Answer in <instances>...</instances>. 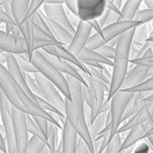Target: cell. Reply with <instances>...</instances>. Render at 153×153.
I'll use <instances>...</instances> for the list:
<instances>
[{"label":"cell","instance_id":"cell-22","mask_svg":"<svg viewBox=\"0 0 153 153\" xmlns=\"http://www.w3.org/2000/svg\"><path fill=\"white\" fill-rule=\"evenodd\" d=\"M30 27L33 30V51H40L45 47L61 45V43L53 36L49 35L45 30L39 28L38 26L30 23ZM63 45V44H62Z\"/></svg>","mask_w":153,"mask_h":153},{"label":"cell","instance_id":"cell-17","mask_svg":"<svg viewBox=\"0 0 153 153\" xmlns=\"http://www.w3.org/2000/svg\"><path fill=\"white\" fill-rule=\"evenodd\" d=\"M140 24L143 23H140V22L135 21V20H133V21H115L113 23H110L103 27L102 36L107 44L111 40L117 39L124 33L128 32V30H132V28L137 27Z\"/></svg>","mask_w":153,"mask_h":153},{"label":"cell","instance_id":"cell-23","mask_svg":"<svg viewBox=\"0 0 153 153\" xmlns=\"http://www.w3.org/2000/svg\"><path fill=\"white\" fill-rule=\"evenodd\" d=\"M149 78V69L145 68L143 66L134 65L133 68L128 70L126 78L123 82V85L120 90L128 89V88H132L134 86L138 85L140 83L144 82L146 79Z\"/></svg>","mask_w":153,"mask_h":153},{"label":"cell","instance_id":"cell-39","mask_svg":"<svg viewBox=\"0 0 153 153\" xmlns=\"http://www.w3.org/2000/svg\"><path fill=\"white\" fill-rule=\"evenodd\" d=\"M46 0H30V10H28V20L32 17L34 14H36L39 10L41 9V7L45 4Z\"/></svg>","mask_w":153,"mask_h":153},{"label":"cell","instance_id":"cell-41","mask_svg":"<svg viewBox=\"0 0 153 153\" xmlns=\"http://www.w3.org/2000/svg\"><path fill=\"white\" fill-rule=\"evenodd\" d=\"M151 147L149 143L147 142H140L137 144V146L133 148V153H150Z\"/></svg>","mask_w":153,"mask_h":153},{"label":"cell","instance_id":"cell-47","mask_svg":"<svg viewBox=\"0 0 153 153\" xmlns=\"http://www.w3.org/2000/svg\"><path fill=\"white\" fill-rule=\"evenodd\" d=\"M46 4H64L65 5V0H46Z\"/></svg>","mask_w":153,"mask_h":153},{"label":"cell","instance_id":"cell-30","mask_svg":"<svg viewBox=\"0 0 153 153\" xmlns=\"http://www.w3.org/2000/svg\"><path fill=\"white\" fill-rule=\"evenodd\" d=\"M125 92H130V94H137V92H153V76L146 79L144 82L140 83L138 85L134 86L132 88L128 89H123Z\"/></svg>","mask_w":153,"mask_h":153},{"label":"cell","instance_id":"cell-2","mask_svg":"<svg viewBox=\"0 0 153 153\" xmlns=\"http://www.w3.org/2000/svg\"><path fill=\"white\" fill-rule=\"evenodd\" d=\"M70 90V100L65 99V117L72 128L76 130L89 147L91 153H94V140L89 133V128L85 117V101L83 97V85L80 81L70 76H65Z\"/></svg>","mask_w":153,"mask_h":153},{"label":"cell","instance_id":"cell-27","mask_svg":"<svg viewBox=\"0 0 153 153\" xmlns=\"http://www.w3.org/2000/svg\"><path fill=\"white\" fill-rule=\"evenodd\" d=\"M106 115H107V112L101 113V114L92 122L91 125L88 127L89 128V133H90V136H91L92 140H96L99 134H100V132L105 128V125H106Z\"/></svg>","mask_w":153,"mask_h":153},{"label":"cell","instance_id":"cell-45","mask_svg":"<svg viewBox=\"0 0 153 153\" xmlns=\"http://www.w3.org/2000/svg\"><path fill=\"white\" fill-rule=\"evenodd\" d=\"M65 5L67 7V9L71 12L74 15L76 16V0H65Z\"/></svg>","mask_w":153,"mask_h":153},{"label":"cell","instance_id":"cell-44","mask_svg":"<svg viewBox=\"0 0 153 153\" xmlns=\"http://www.w3.org/2000/svg\"><path fill=\"white\" fill-rule=\"evenodd\" d=\"M88 24H89V25H90V27H91L92 30H94V32L97 33V34H99V35H102L103 27L100 25V23H99L98 19L90 20V21H88Z\"/></svg>","mask_w":153,"mask_h":153},{"label":"cell","instance_id":"cell-19","mask_svg":"<svg viewBox=\"0 0 153 153\" xmlns=\"http://www.w3.org/2000/svg\"><path fill=\"white\" fill-rule=\"evenodd\" d=\"M43 53H44V51H43ZM44 55H45V57L47 58V60H48L59 71H61L64 76H72V78H74V79H76L78 81L81 82L82 85H84V86L87 85L83 74H82V71L78 69L76 66L68 63V62L64 61V60H61L57 57L48 55V53H44Z\"/></svg>","mask_w":153,"mask_h":153},{"label":"cell","instance_id":"cell-60","mask_svg":"<svg viewBox=\"0 0 153 153\" xmlns=\"http://www.w3.org/2000/svg\"><path fill=\"white\" fill-rule=\"evenodd\" d=\"M0 53H3V51H0Z\"/></svg>","mask_w":153,"mask_h":153},{"label":"cell","instance_id":"cell-6","mask_svg":"<svg viewBox=\"0 0 153 153\" xmlns=\"http://www.w3.org/2000/svg\"><path fill=\"white\" fill-rule=\"evenodd\" d=\"M84 79L86 81L87 85H83V97L85 104L91 110V124L99 115L101 114V110H102V106L105 102V94H108L107 89L103 85H101L99 82L92 78L89 74H83ZM90 124V125H91ZM89 125V126H90ZM88 126V127H89Z\"/></svg>","mask_w":153,"mask_h":153},{"label":"cell","instance_id":"cell-21","mask_svg":"<svg viewBox=\"0 0 153 153\" xmlns=\"http://www.w3.org/2000/svg\"><path fill=\"white\" fill-rule=\"evenodd\" d=\"M79 135L76 130L70 126L67 120L62 124V153H76Z\"/></svg>","mask_w":153,"mask_h":153},{"label":"cell","instance_id":"cell-10","mask_svg":"<svg viewBox=\"0 0 153 153\" xmlns=\"http://www.w3.org/2000/svg\"><path fill=\"white\" fill-rule=\"evenodd\" d=\"M108 0H76V17L82 21L99 19L105 13Z\"/></svg>","mask_w":153,"mask_h":153},{"label":"cell","instance_id":"cell-13","mask_svg":"<svg viewBox=\"0 0 153 153\" xmlns=\"http://www.w3.org/2000/svg\"><path fill=\"white\" fill-rule=\"evenodd\" d=\"M91 32L92 28L90 27L88 22L80 20L76 27V33L74 35L72 41L67 46V48L74 56L78 57L82 53V51L86 47V44H87L88 40H89L90 36H91Z\"/></svg>","mask_w":153,"mask_h":153},{"label":"cell","instance_id":"cell-42","mask_svg":"<svg viewBox=\"0 0 153 153\" xmlns=\"http://www.w3.org/2000/svg\"><path fill=\"white\" fill-rule=\"evenodd\" d=\"M76 153H91L89 147L87 146V144L81 137L78 138V146H76Z\"/></svg>","mask_w":153,"mask_h":153},{"label":"cell","instance_id":"cell-4","mask_svg":"<svg viewBox=\"0 0 153 153\" xmlns=\"http://www.w3.org/2000/svg\"><path fill=\"white\" fill-rule=\"evenodd\" d=\"M30 61L37 68L39 74L51 81L60 90L66 100H70V90L66 76L57 69L45 57L42 51H35L30 57Z\"/></svg>","mask_w":153,"mask_h":153},{"label":"cell","instance_id":"cell-32","mask_svg":"<svg viewBox=\"0 0 153 153\" xmlns=\"http://www.w3.org/2000/svg\"><path fill=\"white\" fill-rule=\"evenodd\" d=\"M45 147H46L45 143H43L42 140L35 137V136H32V137L30 138L27 148H26L24 153H42L43 149H44Z\"/></svg>","mask_w":153,"mask_h":153},{"label":"cell","instance_id":"cell-33","mask_svg":"<svg viewBox=\"0 0 153 153\" xmlns=\"http://www.w3.org/2000/svg\"><path fill=\"white\" fill-rule=\"evenodd\" d=\"M105 44H106V42H105L102 35L94 33V35L90 36L89 40H88L87 44H86V48L91 49V51H98L100 47H102Z\"/></svg>","mask_w":153,"mask_h":153},{"label":"cell","instance_id":"cell-43","mask_svg":"<svg viewBox=\"0 0 153 153\" xmlns=\"http://www.w3.org/2000/svg\"><path fill=\"white\" fill-rule=\"evenodd\" d=\"M0 22H2V23H11V24L15 23L13 17L5 13L2 9H0Z\"/></svg>","mask_w":153,"mask_h":153},{"label":"cell","instance_id":"cell-51","mask_svg":"<svg viewBox=\"0 0 153 153\" xmlns=\"http://www.w3.org/2000/svg\"><path fill=\"white\" fill-rule=\"evenodd\" d=\"M145 102H147V103H153V94H151L149 97H147V98L145 99Z\"/></svg>","mask_w":153,"mask_h":153},{"label":"cell","instance_id":"cell-5","mask_svg":"<svg viewBox=\"0 0 153 153\" xmlns=\"http://www.w3.org/2000/svg\"><path fill=\"white\" fill-rule=\"evenodd\" d=\"M30 5V0H11L12 17H13L16 25L21 32L22 37L25 40V44L27 46L28 51V58L30 60L34 51H33V30L27 17Z\"/></svg>","mask_w":153,"mask_h":153},{"label":"cell","instance_id":"cell-31","mask_svg":"<svg viewBox=\"0 0 153 153\" xmlns=\"http://www.w3.org/2000/svg\"><path fill=\"white\" fill-rule=\"evenodd\" d=\"M26 124H27V129L28 132L32 134V136L39 138L40 140H42L43 143H45L46 145V137L44 136L43 132L40 130V128L38 127V125L36 124V122L34 121L32 115H27L26 114Z\"/></svg>","mask_w":153,"mask_h":153},{"label":"cell","instance_id":"cell-14","mask_svg":"<svg viewBox=\"0 0 153 153\" xmlns=\"http://www.w3.org/2000/svg\"><path fill=\"white\" fill-rule=\"evenodd\" d=\"M44 53H48L51 56H53V57H57L61 60H64V61L68 62V63L72 64L74 66H76L79 70H81L83 74H89L87 69V66L84 63H82L79 60V58L74 56L69 49L67 48L66 45H55V46H48L45 47V48L41 49Z\"/></svg>","mask_w":153,"mask_h":153},{"label":"cell","instance_id":"cell-48","mask_svg":"<svg viewBox=\"0 0 153 153\" xmlns=\"http://www.w3.org/2000/svg\"><path fill=\"white\" fill-rule=\"evenodd\" d=\"M147 9H153V0H143Z\"/></svg>","mask_w":153,"mask_h":153},{"label":"cell","instance_id":"cell-11","mask_svg":"<svg viewBox=\"0 0 153 153\" xmlns=\"http://www.w3.org/2000/svg\"><path fill=\"white\" fill-rule=\"evenodd\" d=\"M14 122V134L16 140V153H24L30 142V132L26 124V114L18 109H12Z\"/></svg>","mask_w":153,"mask_h":153},{"label":"cell","instance_id":"cell-28","mask_svg":"<svg viewBox=\"0 0 153 153\" xmlns=\"http://www.w3.org/2000/svg\"><path fill=\"white\" fill-rule=\"evenodd\" d=\"M16 60L17 63L19 65V67L21 68V70L25 74H35L38 72L37 68L34 66V64L32 63V61L30 60V58L27 57V55L24 53H20V55H16Z\"/></svg>","mask_w":153,"mask_h":153},{"label":"cell","instance_id":"cell-9","mask_svg":"<svg viewBox=\"0 0 153 153\" xmlns=\"http://www.w3.org/2000/svg\"><path fill=\"white\" fill-rule=\"evenodd\" d=\"M13 106L1 92L0 96V117L4 130V140L7 144V153H16V140L14 134V122L12 114Z\"/></svg>","mask_w":153,"mask_h":153},{"label":"cell","instance_id":"cell-59","mask_svg":"<svg viewBox=\"0 0 153 153\" xmlns=\"http://www.w3.org/2000/svg\"><path fill=\"white\" fill-rule=\"evenodd\" d=\"M110 1H114V0H110ZM113 3H114V2H113Z\"/></svg>","mask_w":153,"mask_h":153},{"label":"cell","instance_id":"cell-35","mask_svg":"<svg viewBox=\"0 0 153 153\" xmlns=\"http://www.w3.org/2000/svg\"><path fill=\"white\" fill-rule=\"evenodd\" d=\"M134 20L140 23H147L149 21H153V9H144L140 10V11L136 13Z\"/></svg>","mask_w":153,"mask_h":153},{"label":"cell","instance_id":"cell-36","mask_svg":"<svg viewBox=\"0 0 153 153\" xmlns=\"http://www.w3.org/2000/svg\"><path fill=\"white\" fill-rule=\"evenodd\" d=\"M130 63L133 64V65L143 66V67L148 68V69H153V55L140 58H134V59L130 60Z\"/></svg>","mask_w":153,"mask_h":153},{"label":"cell","instance_id":"cell-38","mask_svg":"<svg viewBox=\"0 0 153 153\" xmlns=\"http://www.w3.org/2000/svg\"><path fill=\"white\" fill-rule=\"evenodd\" d=\"M97 51L100 53L103 57L107 58V59L112 61L113 58H114V55H115V47H112L108 44H105V45H103L102 47H100Z\"/></svg>","mask_w":153,"mask_h":153},{"label":"cell","instance_id":"cell-15","mask_svg":"<svg viewBox=\"0 0 153 153\" xmlns=\"http://www.w3.org/2000/svg\"><path fill=\"white\" fill-rule=\"evenodd\" d=\"M0 51L13 55L24 53L28 57L27 46L25 44L24 38L16 39L12 35L7 34L5 30H0Z\"/></svg>","mask_w":153,"mask_h":153},{"label":"cell","instance_id":"cell-3","mask_svg":"<svg viewBox=\"0 0 153 153\" xmlns=\"http://www.w3.org/2000/svg\"><path fill=\"white\" fill-rule=\"evenodd\" d=\"M134 30H128L117 38V43L115 46V55L112 62V72H111V80L109 91L107 94V100H110L113 94H115L122 88L123 82L128 72V67L130 64V53H131V45L133 41Z\"/></svg>","mask_w":153,"mask_h":153},{"label":"cell","instance_id":"cell-37","mask_svg":"<svg viewBox=\"0 0 153 153\" xmlns=\"http://www.w3.org/2000/svg\"><path fill=\"white\" fill-rule=\"evenodd\" d=\"M147 40V26L146 23L140 24L134 30V36H133V42L142 43Z\"/></svg>","mask_w":153,"mask_h":153},{"label":"cell","instance_id":"cell-18","mask_svg":"<svg viewBox=\"0 0 153 153\" xmlns=\"http://www.w3.org/2000/svg\"><path fill=\"white\" fill-rule=\"evenodd\" d=\"M7 68L9 70V72L11 74V76H13L14 79L19 83V85L27 92V94L36 102V96L32 92V90L30 89L27 85V81H26V74L21 70V68L19 67L16 60V55L13 53H7Z\"/></svg>","mask_w":153,"mask_h":153},{"label":"cell","instance_id":"cell-52","mask_svg":"<svg viewBox=\"0 0 153 153\" xmlns=\"http://www.w3.org/2000/svg\"><path fill=\"white\" fill-rule=\"evenodd\" d=\"M10 2H11V0H0V9H1L4 4L10 3Z\"/></svg>","mask_w":153,"mask_h":153},{"label":"cell","instance_id":"cell-26","mask_svg":"<svg viewBox=\"0 0 153 153\" xmlns=\"http://www.w3.org/2000/svg\"><path fill=\"white\" fill-rule=\"evenodd\" d=\"M44 17H45V19H46L47 23H48V26H49V28H51V34H53V36L55 37L61 44L68 46V45L70 44V42L72 41L74 35L70 34L65 27H63L62 25L58 24L57 22L48 19V18L45 16V14H44Z\"/></svg>","mask_w":153,"mask_h":153},{"label":"cell","instance_id":"cell-34","mask_svg":"<svg viewBox=\"0 0 153 153\" xmlns=\"http://www.w3.org/2000/svg\"><path fill=\"white\" fill-rule=\"evenodd\" d=\"M122 134L117 133L110 140L108 147L106 148L104 153H122L121 152V146H122Z\"/></svg>","mask_w":153,"mask_h":153},{"label":"cell","instance_id":"cell-53","mask_svg":"<svg viewBox=\"0 0 153 153\" xmlns=\"http://www.w3.org/2000/svg\"><path fill=\"white\" fill-rule=\"evenodd\" d=\"M42 153H53V151H51L49 148H47V147H45V148L43 149Z\"/></svg>","mask_w":153,"mask_h":153},{"label":"cell","instance_id":"cell-1","mask_svg":"<svg viewBox=\"0 0 153 153\" xmlns=\"http://www.w3.org/2000/svg\"><path fill=\"white\" fill-rule=\"evenodd\" d=\"M0 90L14 108L22 111L32 117H39L46 119L62 130V125L53 114L42 109L37 102H35L27 94V92L19 85L17 81L11 76L7 66L0 64Z\"/></svg>","mask_w":153,"mask_h":153},{"label":"cell","instance_id":"cell-8","mask_svg":"<svg viewBox=\"0 0 153 153\" xmlns=\"http://www.w3.org/2000/svg\"><path fill=\"white\" fill-rule=\"evenodd\" d=\"M33 76L36 80L39 91H40L39 97L43 98L49 104L53 105L56 108L59 109L63 114H65V98L60 92V90L39 72L33 74Z\"/></svg>","mask_w":153,"mask_h":153},{"label":"cell","instance_id":"cell-20","mask_svg":"<svg viewBox=\"0 0 153 153\" xmlns=\"http://www.w3.org/2000/svg\"><path fill=\"white\" fill-rule=\"evenodd\" d=\"M153 119V103H145V105L142 107L140 110H138L133 117H131L125 124L120 127V129L117 130V133H124L127 132L129 130H131L133 127H135L136 125L143 123V122L147 121V120Z\"/></svg>","mask_w":153,"mask_h":153},{"label":"cell","instance_id":"cell-57","mask_svg":"<svg viewBox=\"0 0 153 153\" xmlns=\"http://www.w3.org/2000/svg\"><path fill=\"white\" fill-rule=\"evenodd\" d=\"M1 24H3V23H2V22H0V25H1Z\"/></svg>","mask_w":153,"mask_h":153},{"label":"cell","instance_id":"cell-29","mask_svg":"<svg viewBox=\"0 0 153 153\" xmlns=\"http://www.w3.org/2000/svg\"><path fill=\"white\" fill-rule=\"evenodd\" d=\"M30 23L38 26L39 28L45 30L46 33H48L49 35L53 36V34H51V28H49V26H48V23H47L46 19H45V17H44V13H43L41 10H39L36 14H34V15L30 18Z\"/></svg>","mask_w":153,"mask_h":153},{"label":"cell","instance_id":"cell-24","mask_svg":"<svg viewBox=\"0 0 153 153\" xmlns=\"http://www.w3.org/2000/svg\"><path fill=\"white\" fill-rule=\"evenodd\" d=\"M79 60L86 64H102V65L105 66H111L112 67L113 65V62L111 60L107 59V58L103 57L100 53H98L97 51H91V49H88V48H84L82 51V53L78 56Z\"/></svg>","mask_w":153,"mask_h":153},{"label":"cell","instance_id":"cell-46","mask_svg":"<svg viewBox=\"0 0 153 153\" xmlns=\"http://www.w3.org/2000/svg\"><path fill=\"white\" fill-rule=\"evenodd\" d=\"M0 149L2 151H4V152L7 153V144H5V140L4 137H3L2 133L0 132Z\"/></svg>","mask_w":153,"mask_h":153},{"label":"cell","instance_id":"cell-49","mask_svg":"<svg viewBox=\"0 0 153 153\" xmlns=\"http://www.w3.org/2000/svg\"><path fill=\"white\" fill-rule=\"evenodd\" d=\"M145 140H147V142L149 143V145H150V147H151V150H152V152H153V134L149 135L148 137L145 138Z\"/></svg>","mask_w":153,"mask_h":153},{"label":"cell","instance_id":"cell-56","mask_svg":"<svg viewBox=\"0 0 153 153\" xmlns=\"http://www.w3.org/2000/svg\"><path fill=\"white\" fill-rule=\"evenodd\" d=\"M0 153H7V152H4V151H2L1 149H0Z\"/></svg>","mask_w":153,"mask_h":153},{"label":"cell","instance_id":"cell-50","mask_svg":"<svg viewBox=\"0 0 153 153\" xmlns=\"http://www.w3.org/2000/svg\"><path fill=\"white\" fill-rule=\"evenodd\" d=\"M113 2H114V4L117 5V7H119L120 10H121L122 5H123V0H114Z\"/></svg>","mask_w":153,"mask_h":153},{"label":"cell","instance_id":"cell-7","mask_svg":"<svg viewBox=\"0 0 153 153\" xmlns=\"http://www.w3.org/2000/svg\"><path fill=\"white\" fill-rule=\"evenodd\" d=\"M133 94L125 92L123 90H119L115 94H113L110 99V117H111V130L110 138L112 140L113 136L117 134V130L123 124V117L125 113L126 107L128 102L130 101Z\"/></svg>","mask_w":153,"mask_h":153},{"label":"cell","instance_id":"cell-58","mask_svg":"<svg viewBox=\"0 0 153 153\" xmlns=\"http://www.w3.org/2000/svg\"><path fill=\"white\" fill-rule=\"evenodd\" d=\"M0 96H1V90H0Z\"/></svg>","mask_w":153,"mask_h":153},{"label":"cell","instance_id":"cell-12","mask_svg":"<svg viewBox=\"0 0 153 153\" xmlns=\"http://www.w3.org/2000/svg\"><path fill=\"white\" fill-rule=\"evenodd\" d=\"M43 13L45 14L48 19L53 20V21L57 22L58 24L62 25L63 27H65L70 34L74 35L76 33V27L71 24L69 18H68L67 12H66V7L64 4H46L45 3L42 7Z\"/></svg>","mask_w":153,"mask_h":153},{"label":"cell","instance_id":"cell-54","mask_svg":"<svg viewBox=\"0 0 153 153\" xmlns=\"http://www.w3.org/2000/svg\"><path fill=\"white\" fill-rule=\"evenodd\" d=\"M151 134H153V127H152V128H151V129H150V130H149V132H148V133H147V134H146V138H147V137H148V136H149V135H151Z\"/></svg>","mask_w":153,"mask_h":153},{"label":"cell","instance_id":"cell-16","mask_svg":"<svg viewBox=\"0 0 153 153\" xmlns=\"http://www.w3.org/2000/svg\"><path fill=\"white\" fill-rule=\"evenodd\" d=\"M153 127V119L147 120L143 123L136 125L131 130H129V133L123 140L121 146V152L126 149H129L134 147L138 142L146 138V134L149 132V130Z\"/></svg>","mask_w":153,"mask_h":153},{"label":"cell","instance_id":"cell-55","mask_svg":"<svg viewBox=\"0 0 153 153\" xmlns=\"http://www.w3.org/2000/svg\"><path fill=\"white\" fill-rule=\"evenodd\" d=\"M146 41H149V42H153V35H151L149 38H147Z\"/></svg>","mask_w":153,"mask_h":153},{"label":"cell","instance_id":"cell-25","mask_svg":"<svg viewBox=\"0 0 153 153\" xmlns=\"http://www.w3.org/2000/svg\"><path fill=\"white\" fill-rule=\"evenodd\" d=\"M142 3L143 0H126L121 7L117 21H133Z\"/></svg>","mask_w":153,"mask_h":153},{"label":"cell","instance_id":"cell-40","mask_svg":"<svg viewBox=\"0 0 153 153\" xmlns=\"http://www.w3.org/2000/svg\"><path fill=\"white\" fill-rule=\"evenodd\" d=\"M34 121L36 122V124L38 125V127L40 128V130L43 132L44 136L46 137L47 135V131H48V125L49 122L46 119H43V117H33Z\"/></svg>","mask_w":153,"mask_h":153}]
</instances>
